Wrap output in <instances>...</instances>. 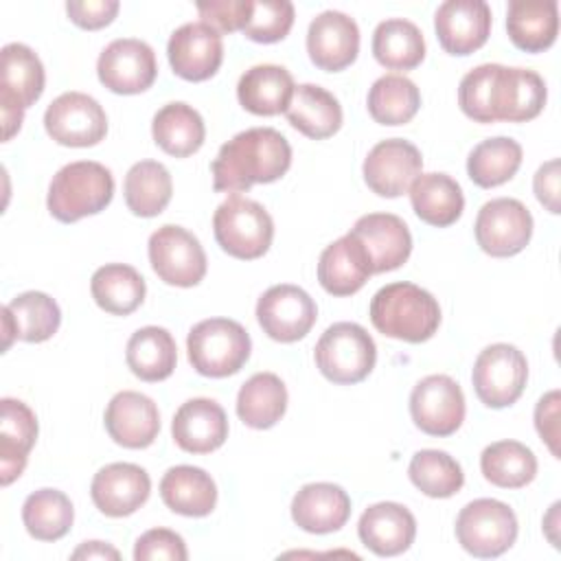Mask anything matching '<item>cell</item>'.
<instances>
[{
	"instance_id": "obj_1",
	"label": "cell",
	"mask_w": 561,
	"mask_h": 561,
	"mask_svg": "<svg viewBox=\"0 0 561 561\" xmlns=\"http://www.w3.org/2000/svg\"><path fill=\"white\" fill-rule=\"evenodd\" d=\"M291 164V147L274 127H250L219 147L210 162L213 188L241 193L254 184L280 180Z\"/></svg>"
},
{
	"instance_id": "obj_2",
	"label": "cell",
	"mask_w": 561,
	"mask_h": 561,
	"mask_svg": "<svg viewBox=\"0 0 561 561\" xmlns=\"http://www.w3.org/2000/svg\"><path fill=\"white\" fill-rule=\"evenodd\" d=\"M370 322L386 337L421 344L440 324L438 300L423 287L399 280L381 287L370 300Z\"/></svg>"
},
{
	"instance_id": "obj_3",
	"label": "cell",
	"mask_w": 561,
	"mask_h": 561,
	"mask_svg": "<svg viewBox=\"0 0 561 561\" xmlns=\"http://www.w3.org/2000/svg\"><path fill=\"white\" fill-rule=\"evenodd\" d=\"M112 197V171L94 160H77L53 175L46 206L57 221L72 224L105 210Z\"/></svg>"
},
{
	"instance_id": "obj_4",
	"label": "cell",
	"mask_w": 561,
	"mask_h": 561,
	"mask_svg": "<svg viewBox=\"0 0 561 561\" xmlns=\"http://www.w3.org/2000/svg\"><path fill=\"white\" fill-rule=\"evenodd\" d=\"M248 331L230 318H208L197 322L186 337L191 366L204 377H228L243 368L250 357Z\"/></svg>"
},
{
	"instance_id": "obj_5",
	"label": "cell",
	"mask_w": 561,
	"mask_h": 561,
	"mask_svg": "<svg viewBox=\"0 0 561 561\" xmlns=\"http://www.w3.org/2000/svg\"><path fill=\"white\" fill-rule=\"evenodd\" d=\"M46 75L39 57L26 44H7L0 53V114L2 140H11L31 107L44 92Z\"/></svg>"
},
{
	"instance_id": "obj_6",
	"label": "cell",
	"mask_w": 561,
	"mask_h": 561,
	"mask_svg": "<svg viewBox=\"0 0 561 561\" xmlns=\"http://www.w3.org/2000/svg\"><path fill=\"white\" fill-rule=\"evenodd\" d=\"M213 232L226 254L252 261L270 250L274 221L259 202L234 193L217 206L213 215Z\"/></svg>"
},
{
	"instance_id": "obj_7",
	"label": "cell",
	"mask_w": 561,
	"mask_h": 561,
	"mask_svg": "<svg viewBox=\"0 0 561 561\" xmlns=\"http://www.w3.org/2000/svg\"><path fill=\"white\" fill-rule=\"evenodd\" d=\"M318 370L333 383H359L370 375L377 362V346L368 331L355 322H335L318 340Z\"/></svg>"
},
{
	"instance_id": "obj_8",
	"label": "cell",
	"mask_w": 561,
	"mask_h": 561,
	"mask_svg": "<svg viewBox=\"0 0 561 561\" xmlns=\"http://www.w3.org/2000/svg\"><path fill=\"white\" fill-rule=\"evenodd\" d=\"M458 543L478 559L504 554L517 539V517L500 500L480 497L460 508L456 517Z\"/></svg>"
},
{
	"instance_id": "obj_9",
	"label": "cell",
	"mask_w": 561,
	"mask_h": 561,
	"mask_svg": "<svg viewBox=\"0 0 561 561\" xmlns=\"http://www.w3.org/2000/svg\"><path fill=\"white\" fill-rule=\"evenodd\" d=\"M528 379V362L513 344H491L476 357L471 381L478 399L493 410L513 405Z\"/></svg>"
},
{
	"instance_id": "obj_10",
	"label": "cell",
	"mask_w": 561,
	"mask_h": 561,
	"mask_svg": "<svg viewBox=\"0 0 561 561\" xmlns=\"http://www.w3.org/2000/svg\"><path fill=\"white\" fill-rule=\"evenodd\" d=\"M149 263L160 280L193 287L206 276V252L199 239L182 226H160L149 237Z\"/></svg>"
},
{
	"instance_id": "obj_11",
	"label": "cell",
	"mask_w": 561,
	"mask_h": 561,
	"mask_svg": "<svg viewBox=\"0 0 561 561\" xmlns=\"http://www.w3.org/2000/svg\"><path fill=\"white\" fill-rule=\"evenodd\" d=\"M476 241L489 256L519 254L533 237V215L515 197H495L478 210Z\"/></svg>"
},
{
	"instance_id": "obj_12",
	"label": "cell",
	"mask_w": 561,
	"mask_h": 561,
	"mask_svg": "<svg viewBox=\"0 0 561 561\" xmlns=\"http://www.w3.org/2000/svg\"><path fill=\"white\" fill-rule=\"evenodd\" d=\"M44 127L64 147H92L105 138L107 116L94 96L64 92L46 107Z\"/></svg>"
},
{
	"instance_id": "obj_13",
	"label": "cell",
	"mask_w": 561,
	"mask_h": 561,
	"mask_svg": "<svg viewBox=\"0 0 561 561\" xmlns=\"http://www.w3.org/2000/svg\"><path fill=\"white\" fill-rule=\"evenodd\" d=\"M318 307L298 285H274L256 302V320L272 340L291 344L302 340L316 324Z\"/></svg>"
},
{
	"instance_id": "obj_14",
	"label": "cell",
	"mask_w": 561,
	"mask_h": 561,
	"mask_svg": "<svg viewBox=\"0 0 561 561\" xmlns=\"http://www.w3.org/2000/svg\"><path fill=\"white\" fill-rule=\"evenodd\" d=\"M96 75L116 94H140L156 81V53L147 42L136 37L114 39L101 50Z\"/></svg>"
},
{
	"instance_id": "obj_15",
	"label": "cell",
	"mask_w": 561,
	"mask_h": 561,
	"mask_svg": "<svg viewBox=\"0 0 561 561\" xmlns=\"http://www.w3.org/2000/svg\"><path fill=\"white\" fill-rule=\"evenodd\" d=\"M410 414L421 432L449 436L465 421V394L449 375H427L412 388Z\"/></svg>"
},
{
	"instance_id": "obj_16",
	"label": "cell",
	"mask_w": 561,
	"mask_h": 561,
	"mask_svg": "<svg viewBox=\"0 0 561 561\" xmlns=\"http://www.w3.org/2000/svg\"><path fill=\"white\" fill-rule=\"evenodd\" d=\"M421 169L423 158L412 142L388 138L368 151L364 160V182L379 197H399L410 191Z\"/></svg>"
},
{
	"instance_id": "obj_17",
	"label": "cell",
	"mask_w": 561,
	"mask_h": 561,
	"mask_svg": "<svg viewBox=\"0 0 561 561\" xmlns=\"http://www.w3.org/2000/svg\"><path fill=\"white\" fill-rule=\"evenodd\" d=\"M173 72L186 81L210 79L224 59L221 33L204 22H188L175 28L167 44Z\"/></svg>"
},
{
	"instance_id": "obj_18",
	"label": "cell",
	"mask_w": 561,
	"mask_h": 561,
	"mask_svg": "<svg viewBox=\"0 0 561 561\" xmlns=\"http://www.w3.org/2000/svg\"><path fill=\"white\" fill-rule=\"evenodd\" d=\"M491 20V7L484 0H447L434 15L438 44L449 55H471L486 44Z\"/></svg>"
},
{
	"instance_id": "obj_19",
	"label": "cell",
	"mask_w": 561,
	"mask_h": 561,
	"mask_svg": "<svg viewBox=\"0 0 561 561\" xmlns=\"http://www.w3.org/2000/svg\"><path fill=\"white\" fill-rule=\"evenodd\" d=\"M151 493L149 473L134 462H112L101 467L90 484L94 506L107 517L136 513Z\"/></svg>"
},
{
	"instance_id": "obj_20",
	"label": "cell",
	"mask_w": 561,
	"mask_h": 561,
	"mask_svg": "<svg viewBox=\"0 0 561 561\" xmlns=\"http://www.w3.org/2000/svg\"><path fill=\"white\" fill-rule=\"evenodd\" d=\"M307 53L320 70H344L359 53L357 22L342 11H322L309 24Z\"/></svg>"
},
{
	"instance_id": "obj_21",
	"label": "cell",
	"mask_w": 561,
	"mask_h": 561,
	"mask_svg": "<svg viewBox=\"0 0 561 561\" xmlns=\"http://www.w3.org/2000/svg\"><path fill=\"white\" fill-rule=\"evenodd\" d=\"M103 421L110 438L127 449L149 447L160 432L158 405L136 390L116 392L105 408Z\"/></svg>"
},
{
	"instance_id": "obj_22",
	"label": "cell",
	"mask_w": 561,
	"mask_h": 561,
	"mask_svg": "<svg viewBox=\"0 0 561 561\" xmlns=\"http://www.w3.org/2000/svg\"><path fill=\"white\" fill-rule=\"evenodd\" d=\"M351 232L364 245L373 274L401 267L412 252V234L405 221L392 213H368L355 221Z\"/></svg>"
},
{
	"instance_id": "obj_23",
	"label": "cell",
	"mask_w": 561,
	"mask_h": 561,
	"mask_svg": "<svg viewBox=\"0 0 561 561\" xmlns=\"http://www.w3.org/2000/svg\"><path fill=\"white\" fill-rule=\"evenodd\" d=\"M171 434L180 449L188 454H210L228 438V416L213 399H188L178 408Z\"/></svg>"
},
{
	"instance_id": "obj_24",
	"label": "cell",
	"mask_w": 561,
	"mask_h": 561,
	"mask_svg": "<svg viewBox=\"0 0 561 561\" xmlns=\"http://www.w3.org/2000/svg\"><path fill=\"white\" fill-rule=\"evenodd\" d=\"M357 535L377 557H397L414 543L416 519L399 502H377L362 513Z\"/></svg>"
},
{
	"instance_id": "obj_25",
	"label": "cell",
	"mask_w": 561,
	"mask_h": 561,
	"mask_svg": "<svg viewBox=\"0 0 561 561\" xmlns=\"http://www.w3.org/2000/svg\"><path fill=\"white\" fill-rule=\"evenodd\" d=\"M61 324L59 305L44 291H24L2 307V331L7 351L13 340L46 342Z\"/></svg>"
},
{
	"instance_id": "obj_26",
	"label": "cell",
	"mask_w": 561,
	"mask_h": 561,
	"mask_svg": "<svg viewBox=\"0 0 561 561\" xmlns=\"http://www.w3.org/2000/svg\"><path fill=\"white\" fill-rule=\"evenodd\" d=\"M351 517L348 493L333 482L305 484L291 500V519L298 528L327 535L340 530Z\"/></svg>"
},
{
	"instance_id": "obj_27",
	"label": "cell",
	"mask_w": 561,
	"mask_h": 561,
	"mask_svg": "<svg viewBox=\"0 0 561 561\" xmlns=\"http://www.w3.org/2000/svg\"><path fill=\"white\" fill-rule=\"evenodd\" d=\"M370 274V259L353 232L327 245L318 261V280L331 296H351L359 291Z\"/></svg>"
},
{
	"instance_id": "obj_28",
	"label": "cell",
	"mask_w": 561,
	"mask_h": 561,
	"mask_svg": "<svg viewBox=\"0 0 561 561\" xmlns=\"http://www.w3.org/2000/svg\"><path fill=\"white\" fill-rule=\"evenodd\" d=\"M0 403V482L2 486H9L26 467L28 454L37 440V419L20 399L4 397Z\"/></svg>"
},
{
	"instance_id": "obj_29",
	"label": "cell",
	"mask_w": 561,
	"mask_h": 561,
	"mask_svg": "<svg viewBox=\"0 0 561 561\" xmlns=\"http://www.w3.org/2000/svg\"><path fill=\"white\" fill-rule=\"evenodd\" d=\"M294 79L287 68L259 64L245 70L237 83V99L243 110L256 116H276L287 112L294 96Z\"/></svg>"
},
{
	"instance_id": "obj_30",
	"label": "cell",
	"mask_w": 561,
	"mask_h": 561,
	"mask_svg": "<svg viewBox=\"0 0 561 561\" xmlns=\"http://www.w3.org/2000/svg\"><path fill=\"white\" fill-rule=\"evenodd\" d=\"M506 66L482 64L469 70L458 85V105L476 123H497L506 103Z\"/></svg>"
},
{
	"instance_id": "obj_31",
	"label": "cell",
	"mask_w": 561,
	"mask_h": 561,
	"mask_svg": "<svg viewBox=\"0 0 561 561\" xmlns=\"http://www.w3.org/2000/svg\"><path fill=\"white\" fill-rule=\"evenodd\" d=\"M511 42L526 53H543L559 33V4L554 0H513L506 11Z\"/></svg>"
},
{
	"instance_id": "obj_32",
	"label": "cell",
	"mask_w": 561,
	"mask_h": 561,
	"mask_svg": "<svg viewBox=\"0 0 561 561\" xmlns=\"http://www.w3.org/2000/svg\"><path fill=\"white\" fill-rule=\"evenodd\" d=\"M160 497L178 515L206 517L217 504V486L210 473L193 465L171 467L160 480Z\"/></svg>"
},
{
	"instance_id": "obj_33",
	"label": "cell",
	"mask_w": 561,
	"mask_h": 561,
	"mask_svg": "<svg viewBox=\"0 0 561 561\" xmlns=\"http://www.w3.org/2000/svg\"><path fill=\"white\" fill-rule=\"evenodd\" d=\"M285 114L294 129L313 140H324L342 127L340 101L316 83L296 85Z\"/></svg>"
},
{
	"instance_id": "obj_34",
	"label": "cell",
	"mask_w": 561,
	"mask_h": 561,
	"mask_svg": "<svg viewBox=\"0 0 561 561\" xmlns=\"http://www.w3.org/2000/svg\"><path fill=\"white\" fill-rule=\"evenodd\" d=\"M410 202L416 217L436 228L456 224L465 208L462 188L447 173H421L410 186Z\"/></svg>"
},
{
	"instance_id": "obj_35",
	"label": "cell",
	"mask_w": 561,
	"mask_h": 561,
	"mask_svg": "<svg viewBox=\"0 0 561 561\" xmlns=\"http://www.w3.org/2000/svg\"><path fill=\"white\" fill-rule=\"evenodd\" d=\"M151 134L156 145L173 156V158H186L199 151L206 138L204 118L195 107L182 101H173L162 105L151 123Z\"/></svg>"
},
{
	"instance_id": "obj_36",
	"label": "cell",
	"mask_w": 561,
	"mask_h": 561,
	"mask_svg": "<svg viewBox=\"0 0 561 561\" xmlns=\"http://www.w3.org/2000/svg\"><path fill=\"white\" fill-rule=\"evenodd\" d=\"M287 410V388L274 373L252 375L237 394V416L252 430L274 427Z\"/></svg>"
},
{
	"instance_id": "obj_37",
	"label": "cell",
	"mask_w": 561,
	"mask_h": 561,
	"mask_svg": "<svg viewBox=\"0 0 561 561\" xmlns=\"http://www.w3.org/2000/svg\"><path fill=\"white\" fill-rule=\"evenodd\" d=\"M125 359L129 370L142 381H162L171 377L178 364L173 335L162 327H142L131 333Z\"/></svg>"
},
{
	"instance_id": "obj_38",
	"label": "cell",
	"mask_w": 561,
	"mask_h": 561,
	"mask_svg": "<svg viewBox=\"0 0 561 561\" xmlns=\"http://www.w3.org/2000/svg\"><path fill=\"white\" fill-rule=\"evenodd\" d=\"M90 291L94 302L112 316H129L145 300V278L136 267L107 263L92 274Z\"/></svg>"
},
{
	"instance_id": "obj_39",
	"label": "cell",
	"mask_w": 561,
	"mask_h": 561,
	"mask_svg": "<svg viewBox=\"0 0 561 561\" xmlns=\"http://www.w3.org/2000/svg\"><path fill=\"white\" fill-rule=\"evenodd\" d=\"M373 55L388 70H412L425 57L423 33L410 20H383L373 33Z\"/></svg>"
},
{
	"instance_id": "obj_40",
	"label": "cell",
	"mask_w": 561,
	"mask_h": 561,
	"mask_svg": "<svg viewBox=\"0 0 561 561\" xmlns=\"http://www.w3.org/2000/svg\"><path fill=\"white\" fill-rule=\"evenodd\" d=\"M173 182L162 162L140 160L136 162L123 182V195L127 208L138 217H156L171 202Z\"/></svg>"
},
{
	"instance_id": "obj_41",
	"label": "cell",
	"mask_w": 561,
	"mask_h": 561,
	"mask_svg": "<svg viewBox=\"0 0 561 561\" xmlns=\"http://www.w3.org/2000/svg\"><path fill=\"white\" fill-rule=\"evenodd\" d=\"M482 476L500 489H522L537 476V458L519 440H497L480 454Z\"/></svg>"
},
{
	"instance_id": "obj_42",
	"label": "cell",
	"mask_w": 561,
	"mask_h": 561,
	"mask_svg": "<svg viewBox=\"0 0 561 561\" xmlns=\"http://www.w3.org/2000/svg\"><path fill=\"white\" fill-rule=\"evenodd\" d=\"M366 107L379 125H403L419 112L421 92L416 83L403 75H383L370 85Z\"/></svg>"
},
{
	"instance_id": "obj_43",
	"label": "cell",
	"mask_w": 561,
	"mask_h": 561,
	"mask_svg": "<svg viewBox=\"0 0 561 561\" xmlns=\"http://www.w3.org/2000/svg\"><path fill=\"white\" fill-rule=\"evenodd\" d=\"M75 519L70 497L57 489L33 491L22 504V522L26 533L37 541L61 539Z\"/></svg>"
},
{
	"instance_id": "obj_44",
	"label": "cell",
	"mask_w": 561,
	"mask_h": 561,
	"mask_svg": "<svg viewBox=\"0 0 561 561\" xmlns=\"http://www.w3.org/2000/svg\"><path fill=\"white\" fill-rule=\"evenodd\" d=\"M522 164V145L508 136L478 142L467 158V173L473 184L493 188L508 182Z\"/></svg>"
},
{
	"instance_id": "obj_45",
	"label": "cell",
	"mask_w": 561,
	"mask_h": 561,
	"mask_svg": "<svg viewBox=\"0 0 561 561\" xmlns=\"http://www.w3.org/2000/svg\"><path fill=\"white\" fill-rule=\"evenodd\" d=\"M412 484L427 497H451L465 484V473L458 460L440 449H421L408 465Z\"/></svg>"
},
{
	"instance_id": "obj_46",
	"label": "cell",
	"mask_w": 561,
	"mask_h": 561,
	"mask_svg": "<svg viewBox=\"0 0 561 561\" xmlns=\"http://www.w3.org/2000/svg\"><path fill=\"white\" fill-rule=\"evenodd\" d=\"M546 83L543 79L528 68H508L506 70V103H504V123H526L541 114L546 105Z\"/></svg>"
},
{
	"instance_id": "obj_47",
	"label": "cell",
	"mask_w": 561,
	"mask_h": 561,
	"mask_svg": "<svg viewBox=\"0 0 561 561\" xmlns=\"http://www.w3.org/2000/svg\"><path fill=\"white\" fill-rule=\"evenodd\" d=\"M294 26V4L289 0H252L250 20L243 35L259 44H274L287 37Z\"/></svg>"
},
{
	"instance_id": "obj_48",
	"label": "cell",
	"mask_w": 561,
	"mask_h": 561,
	"mask_svg": "<svg viewBox=\"0 0 561 561\" xmlns=\"http://www.w3.org/2000/svg\"><path fill=\"white\" fill-rule=\"evenodd\" d=\"M134 559L136 561H156V559L186 561L188 550H186L184 539L175 530L151 528L136 539Z\"/></svg>"
},
{
	"instance_id": "obj_49",
	"label": "cell",
	"mask_w": 561,
	"mask_h": 561,
	"mask_svg": "<svg viewBox=\"0 0 561 561\" xmlns=\"http://www.w3.org/2000/svg\"><path fill=\"white\" fill-rule=\"evenodd\" d=\"M197 13L217 33L243 31L252 13V0H206L197 2Z\"/></svg>"
},
{
	"instance_id": "obj_50",
	"label": "cell",
	"mask_w": 561,
	"mask_h": 561,
	"mask_svg": "<svg viewBox=\"0 0 561 561\" xmlns=\"http://www.w3.org/2000/svg\"><path fill=\"white\" fill-rule=\"evenodd\" d=\"M118 9H121L118 0H68L66 2L68 18L85 31H96L107 26L116 18Z\"/></svg>"
},
{
	"instance_id": "obj_51",
	"label": "cell",
	"mask_w": 561,
	"mask_h": 561,
	"mask_svg": "<svg viewBox=\"0 0 561 561\" xmlns=\"http://www.w3.org/2000/svg\"><path fill=\"white\" fill-rule=\"evenodd\" d=\"M535 427L554 458H559V390L543 394L535 408Z\"/></svg>"
},
{
	"instance_id": "obj_52",
	"label": "cell",
	"mask_w": 561,
	"mask_h": 561,
	"mask_svg": "<svg viewBox=\"0 0 561 561\" xmlns=\"http://www.w3.org/2000/svg\"><path fill=\"white\" fill-rule=\"evenodd\" d=\"M533 188L537 199L546 206V210H550L552 215H557L561 210L559 206V160L552 158L548 162H543L535 178H533Z\"/></svg>"
},
{
	"instance_id": "obj_53",
	"label": "cell",
	"mask_w": 561,
	"mask_h": 561,
	"mask_svg": "<svg viewBox=\"0 0 561 561\" xmlns=\"http://www.w3.org/2000/svg\"><path fill=\"white\" fill-rule=\"evenodd\" d=\"M118 550L103 543V541H83L75 552L72 559H118Z\"/></svg>"
}]
</instances>
